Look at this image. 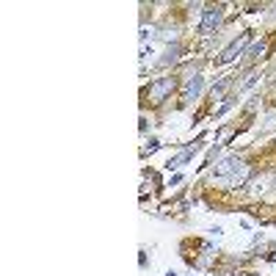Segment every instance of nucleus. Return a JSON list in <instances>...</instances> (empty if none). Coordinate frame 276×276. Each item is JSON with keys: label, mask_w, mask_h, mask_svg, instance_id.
<instances>
[{"label": "nucleus", "mask_w": 276, "mask_h": 276, "mask_svg": "<svg viewBox=\"0 0 276 276\" xmlns=\"http://www.w3.org/2000/svg\"><path fill=\"white\" fill-rule=\"evenodd\" d=\"M249 177V166L240 163L238 157H224V160L215 166V183L218 185H227V188H238L246 183Z\"/></svg>", "instance_id": "obj_1"}, {"label": "nucleus", "mask_w": 276, "mask_h": 276, "mask_svg": "<svg viewBox=\"0 0 276 276\" xmlns=\"http://www.w3.org/2000/svg\"><path fill=\"white\" fill-rule=\"evenodd\" d=\"M174 86H177V83H174L172 78H160V80H155V83L149 86V99H152V102H163V99H166L169 94L174 91Z\"/></svg>", "instance_id": "obj_2"}, {"label": "nucleus", "mask_w": 276, "mask_h": 276, "mask_svg": "<svg viewBox=\"0 0 276 276\" xmlns=\"http://www.w3.org/2000/svg\"><path fill=\"white\" fill-rule=\"evenodd\" d=\"M221 17H224V9H221V6H210V9L204 11V17H202V25H199V31H202V33H213L215 28H218Z\"/></svg>", "instance_id": "obj_3"}, {"label": "nucleus", "mask_w": 276, "mask_h": 276, "mask_svg": "<svg viewBox=\"0 0 276 276\" xmlns=\"http://www.w3.org/2000/svg\"><path fill=\"white\" fill-rule=\"evenodd\" d=\"M246 42H251V31H246L240 39H235V42L227 47L224 52H221V58H218V64H230V61H235V58L243 52V47H246Z\"/></svg>", "instance_id": "obj_4"}, {"label": "nucleus", "mask_w": 276, "mask_h": 276, "mask_svg": "<svg viewBox=\"0 0 276 276\" xmlns=\"http://www.w3.org/2000/svg\"><path fill=\"white\" fill-rule=\"evenodd\" d=\"M202 86H204V80L199 78V75H193L191 80H188V86H185V94H183V105H191L193 99L202 94Z\"/></svg>", "instance_id": "obj_5"}, {"label": "nucleus", "mask_w": 276, "mask_h": 276, "mask_svg": "<svg viewBox=\"0 0 276 276\" xmlns=\"http://www.w3.org/2000/svg\"><path fill=\"white\" fill-rule=\"evenodd\" d=\"M196 149H199V146L193 144L191 149H185V152H183V155H180V157H172V160H169L166 166H169V169H177V166H183V163H188V160H191L193 155H196Z\"/></svg>", "instance_id": "obj_6"}, {"label": "nucleus", "mask_w": 276, "mask_h": 276, "mask_svg": "<svg viewBox=\"0 0 276 276\" xmlns=\"http://www.w3.org/2000/svg\"><path fill=\"white\" fill-rule=\"evenodd\" d=\"M180 52H183V47H180V44H172V47H169V50H166V58H163V61H160V67H166V64L177 61V56H180Z\"/></svg>", "instance_id": "obj_7"}, {"label": "nucleus", "mask_w": 276, "mask_h": 276, "mask_svg": "<svg viewBox=\"0 0 276 276\" xmlns=\"http://www.w3.org/2000/svg\"><path fill=\"white\" fill-rule=\"evenodd\" d=\"M230 83H232V78H224V80H221L218 86H213V99H218L221 94H224L227 89H230Z\"/></svg>", "instance_id": "obj_8"}, {"label": "nucleus", "mask_w": 276, "mask_h": 276, "mask_svg": "<svg viewBox=\"0 0 276 276\" xmlns=\"http://www.w3.org/2000/svg\"><path fill=\"white\" fill-rule=\"evenodd\" d=\"M262 52H265V42H260V44H254V47H251V50H249V52H246V56H249V58H257V56H262Z\"/></svg>", "instance_id": "obj_9"}]
</instances>
